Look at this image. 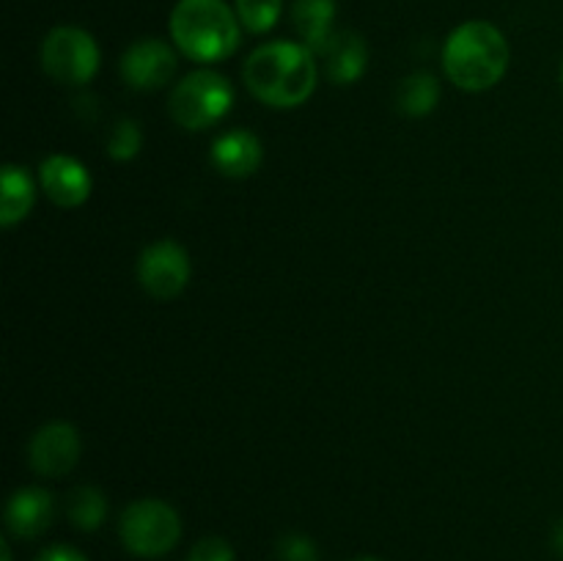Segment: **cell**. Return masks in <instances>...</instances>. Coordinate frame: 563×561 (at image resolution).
Segmentation results:
<instances>
[{"label": "cell", "instance_id": "cell-1", "mask_svg": "<svg viewBox=\"0 0 563 561\" xmlns=\"http://www.w3.org/2000/svg\"><path fill=\"white\" fill-rule=\"evenodd\" d=\"M247 91L273 108H297L317 88V61L306 44L269 42L245 61Z\"/></svg>", "mask_w": 563, "mask_h": 561}, {"label": "cell", "instance_id": "cell-2", "mask_svg": "<svg viewBox=\"0 0 563 561\" xmlns=\"http://www.w3.org/2000/svg\"><path fill=\"white\" fill-rule=\"evenodd\" d=\"M443 66L454 86L487 91L509 69V42L493 22H465L445 42Z\"/></svg>", "mask_w": 563, "mask_h": 561}, {"label": "cell", "instance_id": "cell-3", "mask_svg": "<svg viewBox=\"0 0 563 561\" xmlns=\"http://www.w3.org/2000/svg\"><path fill=\"white\" fill-rule=\"evenodd\" d=\"M170 36L187 58L214 64L240 47V16L223 0H179L170 11Z\"/></svg>", "mask_w": 563, "mask_h": 561}, {"label": "cell", "instance_id": "cell-4", "mask_svg": "<svg viewBox=\"0 0 563 561\" xmlns=\"http://www.w3.org/2000/svg\"><path fill=\"white\" fill-rule=\"evenodd\" d=\"M234 105V88L223 75L198 69L187 75L170 94V116L185 130H207L218 124Z\"/></svg>", "mask_w": 563, "mask_h": 561}, {"label": "cell", "instance_id": "cell-5", "mask_svg": "<svg viewBox=\"0 0 563 561\" xmlns=\"http://www.w3.org/2000/svg\"><path fill=\"white\" fill-rule=\"evenodd\" d=\"M121 542L135 556H163L179 542L181 522L174 506L165 501H135L121 515Z\"/></svg>", "mask_w": 563, "mask_h": 561}, {"label": "cell", "instance_id": "cell-6", "mask_svg": "<svg viewBox=\"0 0 563 561\" xmlns=\"http://www.w3.org/2000/svg\"><path fill=\"white\" fill-rule=\"evenodd\" d=\"M42 66L55 82L82 86L99 69V47L91 33L75 25H60L42 42Z\"/></svg>", "mask_w": 563, "mask_h": 561}, {"label": "cell", "instance_id": "cell-7", "mask_svg": "<svg viewBox=\"0 0 563 561\" xmlns=\"http://www.w3.org/2000/svg\"><path fill=\"white\" fill-rule=\"evenodd\" d=\"M137 278L141 286L157 300H170L179 295L190 280V258L185 248L174 240H163L148 245L137 262Z\"/></svg>", "mask_w": 563, "mask_h": 561}, {"label": "cell", "instance_id": "cell-8", "mask_svg": "<svg viewBox=\"0 0 563 561\" xmlns=\"http://www.w3.org/2000/svg\"><path fill=\"white\" fill-rule=\"evenodd\" d=\"M176 75V53L159 38H141L121 55V77L135 91H154Z\"/></svg>", "mask_w": 563, "mask_h": 561}, {"label": "cell", "instance_id": "cell-9", "mask_svg": "<svg viewBox=\"0 0 563 561\" xmlns=\"http://www.w3.org/2000/svg\"><path fill=\"white\" fill-rule=\"evenodd\" d=\"M27 457H31V465L38 476H66L80 460V435L71 424H47L33 435Z\"/></svg>", "mask_w": 563, "mask_h": 561}, {"label": "cell", "instance_id": "cell-10", "mask_svg": "<svg viewBox=\"0 0 563 561\" xmlns=\"http://www.w3.org/2000/svg\"><path fill=\"white\" fill-rule=\"evenodd\" d=\"M38 179H42L49 201L58 207H80L91 196V176H88L86 165L66 154H53L44 160L38 168Z\"/></svg>", "mask_w": 563, "mask_h": 561}, {"label": "cell", "instance_id": "cell-11", "mask_svg": "<svg viewBox=\"0 0 563 561\" xmlns=\"http://www.w3.org/2000/svg\"><path fill=\"white\" fill-rule=\"evenodd\" d=\"M55 517V501L47 490L25 487L11 495L5 506V526L14 537L33 539L49 528Z\"/></svg>", "mask_w": 563, "mask_h": 561}, {"label": "cell", "instance_id": "cell-12", "mask_svg": "<svg viewBox=\"0 0 563 561\" xmlns=\"http://www.w3.org/2000/svg\"><path fill=\"white\" fill-rule=\"evenodd\" d=\"M264 160L262 141L247 130L225 132L212 143V163L229 179H247L258 170Z\"/></svg>", "mask_w": 563, "mask_h": 561}, {"label": "cell", "instance_id": "cell-13", "mask_svg": "<svg viewBox=\"0 0 563 561\" xmlns=\"http://www.w3.org/2000/svg\"><path fill=\"white\" fill-rule=\"evenodd\" d=\"M324 72L333 82L339 86H350V82L361 80L363 72H366L368 64V47L363 42V36L357 33H335L330 47L324 50Z\"/></svg>", "mask_w": 563, "mask_h": 561}, {"label": "cell", "instance_id": "cell-14", "mask_svg": "<svg viewBox=\"0 0 563 561\" xmlns=\"http://www.w3.org/2000/svg\"><path fill=\"white\" fill-rule=\"evenodd\" d=\"M291 20H295L297 33H300L302 44L311 53L324 55V50L333 42V20H335V0H295L291 9Z\"/></svg>", "mask_w": 563, "mask_h": 561}, {"label": "cell", "instance_id": "cell-15", "mask_svg": "<svg viewBox=\"0 0 563 561\" xmlns=\"http://www.w3.org/2000/svg\"><path fill=\"white\" fill-rule=\"evenodd\" d=\"M33 190L31 176L25 174V168L20 165H5L3 168V196H0V223L5 229H11L14 223H20L33 207Z\"/></svg>", "mask_w": 563, "mask_h": 561}, {"label": "cell", "instance_id": "cell-16", "mask_svg": "<svg viewBox=\"0 0 563 561\" xmlns=\"http://www.w3.org/2000/svg\"><path fill=\"white\" fill-rule=\"evenodd\" d=\"M440 99V82L429 72L410 75L399 86V110L407 116L432 113Z\"/></svg>", "mask_w": 563, "mask_h": 561}, {"label": "cell", "instance_id": "cell-17", "mask_svg": "<svg viewBox=\"0 0 563 561\" xmlns=\"http://www.w3.org/2000/svg\"><path fill=\"white\" fill-rule=\"evenodd\" d=\"M104 495L97 487H77L69 495V517L80 531H97L104 520Z\"/></svg>", "mask_w": 563, "mask_h": 561}, {"label": "cell", "instance_id": "cell-18", "mask_svg": "<svg viewBox=\"0 0 563 561\" xmlns=\"http://www.w3.org/2000/svg\"><path fill=\"white\" fill-rule=\"evenodd\" d=\"M280 9H284V0H236V16L251 33L273 31Z\"/></svg>", "mask_w": 563, "mask_h": 561}, {"label": "cell", "instance_id": "cell-19", "mask_svg": "<svg viewBox=\"0 0 563 561\" xmlns=\"http://www.w3.org/2000/svg\"><path fill=\"white\" fill-rule=\"evenodd\" d=\"M143 146V135H141V127L135 121H119L115 130L110 132L108 138V154L113 160H132Z\"/></svg>", "mask_w": 563, "mask_h": 561}, {"label": "cell", "instance_id": "cell-20", "mask_svg": "<svg viewBox=\"0 0 563 561\" xmlns=\"http://www.w3.org/2000/svg\"><path fill=\"white\" fill-rule=\"evenodd\" d=\"M278 556L280 561H319L317 544L308 537H300V534H289L278 542Z\"/></svg>", "mask_w": 563, "mask_h": 561}, {"label": "cell", "instance_id": "cell-21", "mask_svg": "<svg viewBox=\"0 0 563 561\" xmlns=\"http://www.w3.org/2000/svg\"><path fill=\"white\" fill-rule=\"evenodd\" d=\"M187 561H234V550H231L225 539L207 537L190 550V559Z\"/></svg>", "mask_w": 563, "mask_h": 561}, {"label": "cell", "instance_id": "cell-22", "mask_svg": "<svg viewBox=\"0 0 563 561\" xmlns=\"http://www.w3.org/2000/svg\"><path fill=\"white\" fill-rule=\"evenodd\" d=\"M36 561H86V556L75 548H66V544H53Z\"/></svg>", "mask_w": 563, "mask_h": 561}, {"label": "cell", "instance_id": "cell-23", "mask_svg": "<svg viewBox=\"0 0 563 561\" xmlns=\"http://www.w3.org/2000/svg\"><path fill=\"white\" fill-rule=\"evenodd\" d=\"M553 544H555V550H559V553L563 556V520L559 522V526H555V534H553Z\"/></svg>", "mask_w": 563, "mask_h": 561}, {"label": "cell", "instance_id": "cell-24", "mask_svg": "<svg viewBox=\"0 0 563 561\" xmlns=\"http://www.w3.org/2000/svg\"><path fill=\"white\" fill-rule=\"evenodd\" d=\"M357 561H377V559H357Z\"/></svg>", "mask_w": 563, "mask_h": 561}]
</instances>
